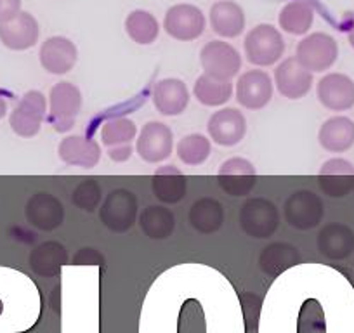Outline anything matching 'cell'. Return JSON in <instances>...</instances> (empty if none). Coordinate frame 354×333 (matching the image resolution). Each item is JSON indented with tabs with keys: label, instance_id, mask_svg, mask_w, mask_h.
<instances>
[{
	"label": "cell",
	"instance_id": "44dd1931",
	"mask_svg": "<svg viewBox=\"0 0 354 333\" xmlns=\"http://www.w3.org/2000/svg\"><path fill=\"white\" fill-rule=\"evenodd\" d=\"M318 250L326 259H347L354 252V231L346 224H326L318 234Z\"/></svg>",
	"mask_w": 354,
	"mask_h": 333
},
{
	"label": "cell",
	"instance_id": "6da1fadb",
	"mask_svg": "<svg viewBox=\"0 0 354 333\" xmlns=\"http://www.w3.org/2000/svg\"><path fill=\"white\" fill-rule=\"evenodd\" d=\"M247 61L255 66H273L283 57L285 40L273 25L262 23L252 28L243 40Z\"/></svg>",
	"mask_w": 354,
	"mask_h": 333
},
{
	"label": "cell",
	"instance_id": "ffe728a7",
	"mask_svg": "<svg viewBox=\"0 0 354 333\" xmlns=\"http://www.w3.org/2000/svg\"><path fill=\"white\" fill-rule=\"evenodd\" d=\"M153 104L163 117H177L185 113L189 104V91L179 78H163L153 89Z\"/></svg>",
	"mask_w": 354,
	"mask_h": 333
},
{
	"label": "cell",
	"instance_id": "8d00e7d4",
	"mask_svg": "<svg viewBox=\"0 0 354 333\" xmlns=\"http://www.w3.org/2000/svg\"><path fill=\"white\" fill-rule=\"evenodd\" d=\"M134 153V148L132 144H124V146H115V148H108V156H110L113 162L117 163H124L127 162L129 158Z\"/></svg>",
	"mask_w": 354,
	"mask_h": 333
},
{
	"label": "cell",
	"instance_id": "30bf717a",
	"mask_svg": "<svg viewBox=\"0 0 354 333\" xmlns=\"http://www.w3.org/2000/svg\"><path fill=\"white\" fill-rule=\"evenodd\" d=\"M174 134L163 122H148L139 132L136 151L145 162L160 163L172 155Z\"/></svg>",
	"mask_w": 354,
	"mask_h": 333
},
{
	"label": "cell",
	"instance_id": "3957f363",
	"mask_svg": "<svg viewBox=\"0 0 354 333\" xmlns=\"http://www.w3.org/2000/svg\"><path fill=\"white\" fill-rule=\"evenodd\" d=\"M294 57L311 73H322L335 64L339 57V46L332 35L316 32L304 37L297 44Z\"/></svg>",
	"mask_w": 354,
	"mask_h": 333
},
{
	"label": "cell",
	"instance_id": "f546056e",
	"mask_svg": "<svg viewBox=\"0 0 354 333\" xmlns=\"http://www.w3.org/2000/svg\"><path fill=\"white\" fill-rule=\"evenodd\" d=\"M139 226L142 233L151 240H165L174 233L176 217L169 209L162 205H153L142 210L139 216Z\"/></svg>",
	"mask_w": 354,
	"mask_h": 333
},
{
	"label": "cell",
	"instance_id": "836d02e7",
	"mask_svg": "<svg viewBox=\"0 0 354 333\" xmlns=\"http://www.w3.org/2000/svg\"><path fill=\"white\" fill-rule=\"evenodd\" d=\"M138 135V127L131 118L117 117L110 118L103 124L101 129V139L106 148H115V146L132 144V141Z\"/></svg>",
	"mask_w": 354,
	"mask_h": 333
},
{
	"label": "cell",
	"instance_id": "cb8c5ba5",
	"mask_svg": "<svg viewBox=\"0 0 354 333\" xmlns=\"http://www.w3.org/2000/svg\"><path fill=\"white\" fill-rule=\"evenodd\" d=\"M151 189L156 200L167 205L179 203L186 196V175L176 165H163L156 169L151 179Z\"/></svg>",
	"mask_w": 354,
	"mask_h": 333
},
{
	"label": "cell",
	"instance_id": "4316f807",
	"mask_svg": "<svg viewBox=\"0 0 354 333\" xmlns=\"http://www.w3.org/2000/svg\"><path fill=\"white\" fill-rule=\"evenodd\" d=\"M278 23L290 35H306L315 23V9L306 0H292L280 11Z\"/></svg>",
	"mask_w": 354,
	"mask_h": 333
},
{
	"label": "cell",
	"instance_id": "603a6c76",
	"mask_svg": "<svg viewBox=\"0 0 354 333\" xmlns=\"http://www.w3.org/2000/svg\"><path fill=\"white\" fill-rule=\"evenodd\" d=\"M210 26L223 39H236L245 30V12L233 0H219L210 8Z\"/></svg>",
	"mask_w": 354,
	"mask_h": 333
},
{
	"label": "cell",
	"instance_id": "9a60e30c",
	"mask_svg": "<svg viewBox=\"0 0 354 333\" xmlns=\"http://www.w3.org/2000/svg\"><path fill=\"white\" fill-rule=\"evenodd\" d=\"M207 132L216 144L230 148V146H236L245 137L247 120L241 111L234 108H224L209 118Z\"/></svg>",
	"mask_w": 354,
	"mask_h": 333
},
{
	"label": "cell",
	"instance_id": "ac0fdd59",
	"mask_svg": "<svg viewBox=\"0 0 354 333\" xmlns=\"http://www.w3.org/2000/svg\"><path fill=\"white\" fill-rule=\"evenodd\" d=\"M40 26L35 16L21 11L15 19L0 25V42L11 50H28L37 46Z\"/></svg>",
	"mask_w": 354,
	"mask_h": 333
},
{
	"label": "cell",
	"instance_id": "8992f818",
	"mask_svg": "<svg viewBox=\"0 0 354 333\" xmlns=\"http://www.w3.org/2000/svg\"><path fill=\"white\" fill-rule=\"evenodd\" d=\"M200 64L209 77L231 82L241 70V56L231 44L210 40L200 50Z\"/></svg>",
	"mask_w": 354,
	"mask_h": 333
},
{
	"label": "cell",
	"instance_id": "5bb4252c",
	"mask_svg": "<svg viewBox=\"0 0 354 333\" xmlns=\"http://www.w3.org/2000/svg\"><path fill=\"white\" fill-rule=\"evenodd\" d=\"M313 73L306 70L295 57L281 61L274 70V84L278 93L287 99H301L311 91Z\"/></svg>",
	"mask_w": 354,
	"mask_h": 333
},
{
	"label": "cell",
	"instance_id": "ab89813d",
	"mask_svg": "<svg viewBox=\"0 0 354 333\" xmlns=\"http://www.w3.org/2000/svg\"><path fill=\"white\" fill-rule=\"evenodd\" d=\"M6 115H8V101L0 94V118H4Z\"/></svg>",
	"mask_w": 354,
	"mask_h": 333
},
{
	"label": "cell",
	"instance_id": "277c9868",
	"mask_svg": "<svg viewBox=\"0 0 354 333\" xmlns=\"http://www.w3.org/2000/svg\"><path fill=\"white\" fill-rule=\"evenodd\" d=\"M240 226L248 236L270 238L280 227V212L270 200L248 198L241 205Z\"/></svg>",
	"mask_w": 354,
	"mask_h": 333
},
{
	"label": "cell",
	"instance_id": "ba28073f",
	"mask_svg": "<svg viewBox=\"0 0 354 333\" xmlns=\"http://www.w3.org/2000/svg\"><path fill=\"white\" fill-rule=\"evenodd\" d=\"M163 30L179 42H192L205 32V15L193 4H176L167 11Z\"/></svg>",
	"mask_w": 354,
	"mask_h": 333
},
{
	"label": "cell",
	"instance_id": "f35d334b",
	"mask_svg": "<svg viewBox=\"0 0 354 333\" xmlns=\"http://www.w3.org/2000/svg\"><path fill=\"white\" fill-rule=\"evenodd\" d=\"M346 30H347V40H349L351 47L354 49V15L347 19L346 23Z\"/></svg>",
	"mask_w": 354,
	"mask_h": 333
},
{
	"label": "cell",
	"instance_id": "d590c367",
	"mask_svg": "<svg viewBox=\"0 0 354 333\" xmlns=\"http://www.w3.org/2000/svg\"><path fill=\"white\" fill-rule=\"evenodd\" d=\"M21 12V0H0V25L15 19Z\"/></svg>",
	"mask_w": 354,
	"mask_h": 333
},
{
	"label": "cell",
	"instance_id": "7a4b0ae2",
	"mask_svg": "<svg viewBox=\"0 0 354 333\" xmlns=\"http://www.w3.org/2000/svg\"><path fill=\"white\" fill-rule=\"evenodd\" d=\"M84 106L80 89L71 82H57L49 93V124L59 134L71 131Z\"/></svg>",
	"mask_w": 354,
	"mask_h": 333
},
{
	"label": "cell",
	"instance_id": "d6a6232c",
	"mask_svg": "<svg viewBox=\"0 0 354 333\" xmlns=\"http://www.w3.org/2000/svg\"><path fill=\"white\" fill-rule=\"evenodd\" d=\"M210 153H212V144L202 134L185 135L181 141L177 142V158L181 160L185 165H202V163L209 160Z\"/></svg>",
	"mask_w": 354,
	"mask_h": 333
},
{
	"label": "cell",
	"instance_id": "60d3db41",
	"mask_svg": "<svg viewBox=\"0 0 354 333\" xmlns=\"http://www.w3.org/2000/svg\"><path fill=\"white\" fill-rule=\"evenodd\" d=\"M353 191H354V188H353Z\"/></svg>",
	"mask_w": 354,
	"mask_h": 333
},
{
	"label": "cell",
	"instance_id": "52a82bcc",
	"mask_svg": "<svg viewBox=\"0 0 354 333\" xmlns=\"http://www.w3.org/2000/svg\"><path fill=\"white\" fill-rule=\"evenodd\" d=\"M101 222L113 233L131 229L138 217V198L129 189H113L100 209Z\"/></svg>",
	"mask_w": 354,
	"mask_h": 333
},
{
	"label": "cell",
	"instance_id": "484cf974",
	"mask_svg": "<svg viewBox=\"0 0 354 333\" xmlns=\"http://www.w3.org/2000/svg\"><path fill=\"white\" fill-rule=\"evenodd\" d=\"M188 220L200 234H214L224 224V207L216 198H200L189 209Z\"/></svg>",
	"mask_w": 354,
	"mask_h": 333
},
{
	"label": "cell",
	"instance_id": "7402d4cb",
	"mask_svg": "<svg viewBox=\"0 0 354 333\" xmlns=\"http://www.w3.org/2000/svg\"><path fill=\"white\" fill-rule=\"evenodd\" d=\"M59 158L70 166L93 169L101 160V146L84 135H68L59 142Z\"/></svg>",
	"mask_w": 354,
	"mask_h": 333
},
{
	"label": "cell",
	"instance_id": "d6986e66",
	"mask_svg": "<svg viewBox=\"0 0 354 333\" xmlns=\"http://www.w3.org/2000/svg\"><path fill=\"white\" fill-rule=\"evenodd\" d=\"M319 188L332 198H340L354 188V165L346 158H330L318 172Z\"/></svg>",
	"mask_w": 354,
	"mask_h": 333
},
{
	"label": "cell",
	"instance_id": "f1b7e54d",
	"mask_svg": "<svg viewBox=\"0 0 354 333\" xmlns=\"http://www.w3.org/2000/svg\"><path fill=\"white\" fill-rule=\"evenodd\" d=\"M193 96L203 106H223L233 96V84L226 80H217V78L203 73L196 78L195 87H193Z\"/></svg>",
	"mask_w": 354,
	"mask_h": 333
},
{
	"label": "cell",
	"instance_id": "e575fe53",
	"mask_svg": "<svg viewBox=\"0 0 354 333\" xmlns=\"http://www.w3.org/2000/svg\"><path fill=\"white\" fill-rule=\"evenodd\" d=\"M103 193H101V186L97 184L94 179H87V181L80 182L75 188L73 195H71V202L77 209L84 210V212H94L100 207Z\"/></svg>",
	"mask_w": 354,
	"mask_h": 333
},
{
	"label": "cell",
	"instance_id": "4dcf8cb0",
	"mask_svg": "<svg viewBox=\"0 0 354 333\" xmlns=\"http://www.w3.org/2000/svg\"><path fill=\"white\" fill-rule=\"evenodd\" d=\"M125 32L132 42L139 46H151L160 35V23L149 11L136 9L125 19Z\"/></svg>",
	"mask_w": 354,
	"mask_h": 333
},
{
	"label": "cell",
	"instance_id": "5b68a950",
	"mask_svg": "<svg viewBox=\"0 0 354 333\" xmlns=\"http://www.w3.org/2000/svg\"><path fill=\"white\" fill-rule=\"evenodd\" d=\"M47 115V99L40 91H28L9 117L12 132L19 137H35Z\"/></svg>",
	"mask_w": 354,
	"mask_h": 333
},
{
	"label": "cell",
	"instance_id": "e0dca14e",
	"mask_svg": "<svg viewBox=\"0 0 354 333\" xmlns=\"http://www.w3.org/2000/svg\"><path fill=\"white\" fill-rule=\"evenodd\" d=\"M318 99L326 110L347 111L354 106V80L344 73H328L318 82Z\"/></svg>",
	"mask_w": 354,
	"mask_h": 333
},
{
	"label": "cell",
	"instance_id": "d4e9b609",
	"mask_svg": "<svg viewBox=\"0 0 354 333\" xmlns=\"http://www.w3.org/2000/svg\"><path fill=\"white\" fill-rule=\"evenodd\" d=\"M318 141L328 153H344L354 146V122L349 117L328 118L318 132Z\"/></svg>",
	"mask_w": 354,
	"mask_h": 333
},
{
	"label": "cell",
	"instance_id": "7c38bea8",
	"mask_svg": "<svg viewBox=\"0 0 354 333\" xmlns=\"http://www.w3.org/2000/svg\"><path fill=\"white\" fill-rule=\"evenodd\" d=\"M273 80L266 71L250 70L236 82V101L247 110H262L273 99Z\"/></svg>",
	"mask_w": 354,
	"mask_h": 333
},
{
	"label": "cell",
	"instance_id": "8fae6325",
	"mask_svg": "<svg viewBox=\"0 0 354 333\" xmlns=\"http://www.w3.org/2000/svg\"><path fill=\"white\" fill-rule=\"evenodd\" d=\"M257 181V171L254 163L241 156L226 160L221 165L217 182L221 189L230 196H247L254 189Z\"/></svg>",
	"mask_w": 354,
	"mask_h": 333
},
{
	"label": "cell",
	"instance_id": "83f0119b",
	"mask_svg": "<svg viewBox=\"0 0 354 333\" xmlns=\"http://www.w3.org/2000/svg\"><path fill=\"white\" fill-rule=\"evenodd\" d=\"M68 263L66 248L57 241H46L33 248L30 254V267L40 276H53L57 274L59 267Z\"/></svg>",
	"mask_w": 354,
	"mask_h": 333
},
{
	"label": "cell",
	"instance_id": "4fadbf2b",
	"mask_svg": "<svg viewBox=\"0 0 354 333\" xmlns=\"http://www.w3.org/2000/svg\"><path fill=\"white\" fill-rule=\"evenodd\" d=\"M40 64L50 75H66L77 64L78 49L66 37H49L40 46Z\"/></svg>",
	"mask_w": 354,
	"mask_h": 333
},
{
	"label": "cell",
	"instance_id": "1f68e13d",
	"mask_svg": "<svg viewBox=\"0 0 354 333\" xmlns=\"http://www.w3.org/2000/svg\"><path fill=\"white\" fill-rule=\"evenodd\" d=\"M299 263V252L295 247L288 243H273L264 248V252L259 257V266L262 271L271 276L281 273L287 267L295 266Z\"/></svg>",
	"mask_w": 354,
	"mask_h": 333
},
{
	"label": "cell",
	"instance_id": "9c48e42d",
	"mask_svg": "<svg viewBox=\"0 0 354 333\" xmlns=\"http://www.w3.org/2000/svg\"><path fill=\"white\" fill-rule=\"evenodd\" d=\"M283 213L292 227L308 231L322 222L325 207H323L322 198L316 193L309 191V189H299L287 198Z\"/></svg>",
	"mask_w": 354,
	"mask_h": 333
},
{
	"label": "cell",
	"instance_id": "74e56055",
	"mask_svg": "<svg viewBox=\"0 0 354 333\" xmlns=\"http://www.w3.org/2000/svg\"><path fill=\"white\" fill-rule=\"evenodd\" d=\"M96 256H97L96 250H93V248H85V250H82V252L77 254L73 263L75 264H100L101 260H96Z\"/></svg>",
	"mask_w": 354,
	"mask_h": 333
},
{
	"label": "cell",
	"instance_id": "2e32d148",
	"mask_svg": "<svg viewBox=\"0 0 354 333\" xmlns=\"http://www.w3.org/2000/svg\"><path fill=\"white\" fill-rule=\"evenodd\" d=\"M25 216L30 226L40 231H54L63 224L64 209L56 196L40 191L28 198Z\"/></svg>",
	"mask_w": 354,
	"mask_h": 333
}]
</instances>
